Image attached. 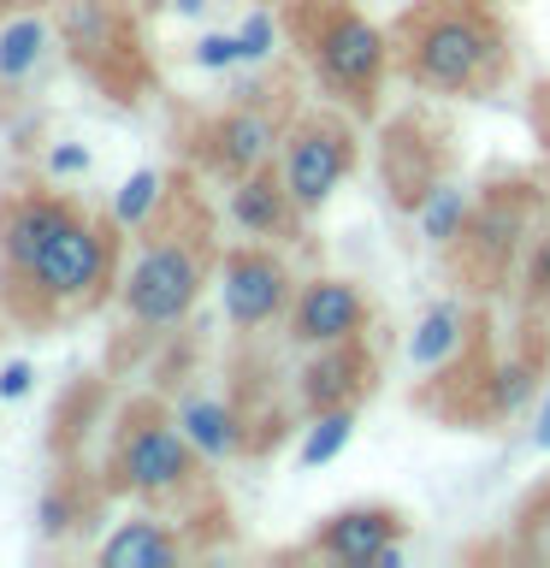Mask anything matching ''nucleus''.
<instances>
[{"mask_svg": "<svg viewBox=\"0 0 550 568\" xmlns=\"http://www.w3.org/2000/svg\"><path fill=\"white\" fill-rule=\"evenodd\" d=\"M390 60L420 95L473 101L503 89L515 48L486 0H420L390 30Z\"/></svg>", "mask_w": 550, "mask_h": 568, "instance_id": "1", "label": "nucleus"}, {"mask_svg": "<svg viewBox=\"0 0 550 568\" xmlns=\"http://www.w3.org/2000/svg\"><path fill=\"white\" fill-rule=\"evenodd\" d=\"M136 237H142L136 261L119 273V308L149 337L177 332L195 314V302H202L213 266H220L213 231H207V207L195 202L184 184H172L160 213L136 231Z\"/></svg>", "mask_w": 550, "mask_h": 568, "instance_id": "2", "label": "nucleus"}, {"mask_svg": "<svg viewBox=\"0 0 550 568\" xmlns=\"http://www.w3.org/2000/svg\"><path fill=\"white\" fill-rule=\"evenodd\" d=\"M119 255H124V225L78 207L53 231V243L18 273H0V314L30 332H48L60 320L95 314L119 291Z\"/></svg>", "mask_w": 550, "mask_h": 568, "instance_id": "3", "label": "nucleus"}, {"mask_svg": "<svg viewBox=\"0 0 550 568\" xmlns=\"http://www.w3.org/2000/svg\"><path fill=\"white\" fill-rule=\"evenodd\" d=\"M106 491H124L149 509L190 504L202 491V450L177 426V408L160 397H136L119 408L113 450H106Z\"/></svg>", "mask_w": 550, "mask_h": 568, "instance_id": "4", "label": "nucleus"}, {"mask_svg": "<svg viewBox=\"0 0 550 568\" xmlns=\"http://www.w3.org/2000/svg\"><path fill=\"white\" fill-rule=\"evenodd\" d=\"M291 36L308 53L326 95L349 101L355 113L379 106L385 71L397 60H390V36L361 7H349V0H291Z\"/></svg>", "mask_w": 550, "mask_h": 568, "instance_id": "5", "label": "nucleus"}, {"mask_svg": "<svg viewBox=\"0 0 550 568\" xmlns=\"http://www.w3.org/2000/svg\"><path fill=\"white\" fill-rule=\"evenodd\" d=\"M53 36L101 95L136 101L149 89V53L131 0H53Z\"/></svg>", "mask_w": 550, "mask_h": 568, "instance_id": "6", "label": "nucleus"}, {"mask_svg": "<svg viewBox=\"0 0 550 568\" xmlns=\"http://www.w3.org/2000/svg\"><path fill=\"white\" fill-rule=\"evenodd\" d=\"M539 184H491L486 195L473 202L461 237L450 243V266L468 291L491 296L503 278L521 273V255L539 231Z\"/></svg>", "mask_w": 550, "mask_h": 568, "instance_id": "7", "label": "nucleus"}, {"mask_svg": "<svg viewBox=\"0 0 550 568\" xmlns=\"http://www.w3.org/2000/svg\"><path fill=\"white\" fill-rule=\"evenodd\" d=\"M355 172V131L344 113H308L284 124L278 142V178L302 213H319L337 195V184Z\"/></svg>", "mask_w": 550, "mask_h": 568, "instance_id": "8", "label": "nucleus"}, {"mask_svg": "<svg viewBox=\"0 0 550 568\" xmlns=\"http://www.w3.org/2000/svg\"><path fill=\"white\" fill-rule=\"evenodd\" d=\"M278 142H284V119L248 89L243 101H231L225 113H213L202 131H195V166L231 184V178H243L255 166H273Z\"/></svg>", "mask_w": 550, "mask_h": 568, "instance_id": "9", "label": "nucleus"}, {"mask_svg": "<svg viewBox=\"0 0 550 568\" xmlns=\"http://www.w3.org/2000/svg\"><path fill=\"white\" fill-rule=\"evenodd\" d=\"M296 278L284 255H273L266 243H237L220 255V308L231 320V332H261L273 320L291 314Z\"/></svg>", "mask_w": 550, "mask_h": 568, "instance_id": "10", "label": "nucleus"}, {"mask_svg": "<svg viewBox=\"0 0 550 568\" xmlns=\"http://www.w3.org/2000/svg\"><path fill=\"white\" fill-rule=\"evenodd\" d=\"M284 326H291V344L302 349H319V344H344V337H361L373 326V302L355 278H337V273H319L296 291L291 314H284Z\"/></svg>", "mask_w": 550, "mask_h": 568, "instance_id": "11", "label": "nucleus"}, {"mask_svg": "<svg viewBox=\"0 0 550 568\" xmlns=\"http://www.w3.org/2000/svg\"><path fill=\"white\" fill-rule=\"evenodd\" d=\"M78 207L83 202H71L65 190H35V184L0 195V273L30 266L53 243V231H60Z\"/></svg>", "mask_w": 550, "mask_h": 568, "instance_id": "12", "label": "nucleus"}, {"mask_svg": "<svg viewBox=\"0 0 550 568\" xmlns=\"http://www.w3.org/2000/svg\"><path fill=\"white\" fill-rule=\"evenodd\" d=\"M373 349L361 337H344V344H319L314 362L302 367V385H296V403L302 415H319V408H355L373 390Z\"/></svg>", "mask_w": 550, "mask_h": 568, "instance_id": "13", "label": "nucleus"}, {"mask_svg": "<svg viewBox=\"0 0 550 568\" xmlns=\"http://www.w3.org/2000/svg\"><path fill=\"white\" fill-rule=\"evenodd\" d=\"M403 539V515L390 504H349L326 515L308 539V557H326V562H344V568H373L385 545Z\"/></svg>", "mask_w": 550, "mask_h": 568, "instance_id": "14", "label": "nucleus"}, {"mask_svg": "<svg viewBox=\"0 0 550 568\" xmlns=\"http://www.w3.org/2000/svg\"><path fill=\"white\" fill-rule=\"evenodd\" d=\"M225 207H231V220H237V231H248V237H284V231L296 225V213H302L291 202V190H284V178H278V160L231 178V202Z\"/></svg>", "mask_w": 550, "mask_h": 568, "instance_id": "15", "label": "nucleus"}, {"mask_svg": "<svg viewBox=\"0 0 550 568\" xmlns=\"http://www.w3.org/2000/svg\"><path fill=\"white\" fill-rule=\"evenodd\" d=\"M177 557H184V532L172 521H160V515H131V521H119L95 550L101 568H166Z\"/></svg>", "mask_w": 550, "mask_h": 568, "instance_id": "16", "label": "nucleus"}, {"mask_svg": "<svg viewBox=\"0 0 550 568\" xmlns=\"http://www.w3.org/2000/svg\"><path fill=\"white\" fill-rule=\"evenodd\" d=\"M177 426L190 433V444L202 450V462H231L243 450H255L248 438V415L225 397H184L177 403Z\"/></svg>", "mask_w": 550, "mask_h": 568, "instance_id": "17", "label": "nucleus"}, {"mask_svg": "<svg viewBox=\"0 0 550 568\" xmlns=\"http://www.w3.org/2000/svg\"><path fill=\"white\" fill-rule=\"evenodd\" d=\"M473 344H479L473 314L456 308V302H432V308L420 314V326L408 332V362H415V373H444L450 362H461Z\"/></svg>", "mask_w": 550, "mask_h": 568, "instance_id": "18", "label": "nucleus"}, {"mask_svg": "<svg viewBox=\"0 0 550 568\" xmlns=\"http://www.w3.org/2000/svg\"><path fill=\"white\" fill-rule=\"evenodd\" d=\"M438 166H444L438 142H420V154H415V119L390 124V136H385V190L397 195L403 207H415L420 195L438 184Z\"/></svg>", "mask_w": 550, "mask_h": 568, "instance_id": "19", "label": "nucleus"}, {"mask_svg": "<svg viewBox=\"0 0 550 568\" xmlns=\"http://www.w3.org/2000/svg\"><path fill=\"white\" fill-rule=\"evenodd\" d=\"M48 42H53V18H42V12L0 18V89L35 78V65L48 60Z\"/></svg>", "mask_w": 550, "mask_h": 568, "instance_id": "20", "label": "nucleus"}, {"mask_svg": "<svg viewBox=\"0 0 550 568\" xmlns=\"http://www.w3.org/2000/svg\"><path fill=\"white\" fill-rule=\"evenodd\" d=\"M468 213H473V195L461 190V184H450V178H438V184L415 202L420 237L432 243V248H450L461 237V225H468Z\"/></svg>", "mask_w": 550, "mask_h": 568, "instance_id": "21", "label": "nucleus"}, {"mask_svg": "<svg viewBox=\"0 0 550 568\" xmlns=\"http://www.w3.org/2000/svg\"><path fill=\"white\" fill-rule=\"evenodd\" d=\"M539 373H544V344H532V337H527L521 349L503 355V362L491 367V415H515V408H527Z\"/></svg>", "mask_w": 550, "mask_h": 568, "instance_id": "22", "label": "nucleus"}, {"mask_svg": "<svg viewBox=\"0 0 550 568\" xmlns=\"http://www.w3.org/2000/svg\"><path fill=\"white\" fill-rule=\"evenodd\" d=\"M349 438H355V408H319V415H308V426H302L296 462L302 468H326V462L344 456Z\"/></svg>", "mask_w": 550, "mask_h": 568, "instance_id": "23", "label": "nucleus"}, {"mask_svg": "<svg viewBox=\"0 0 550 568\" xmlns=\"http://www.w3.org/2000/svg\"><path fill=\"white\" fill-rule=\"evenodd\" d=\"M83 486L71 474H53L48 479V491L35 497V532H42V539L53 545V539H65L71 527H83Z\"/></svg>", "mask_w": 550, "mask_h": 568, "instance_id": "24", "label": "nucleus"}, {"mask_svg": "<svg viewBox=\"0 0 550 568\" xmlns=\"http://www.w3.org/2000/svg\"><path fill=\"white\" fill-rule=\"evenodd\" d=\"M166 184H172L166 172L136 166V172L119 184V195H113V220H119L124 231H142V225H149L154 213H160V202H166Z\"/></svg>", "mask_w": 550, "mask_h": 568, "instance_id": "25", "label": "nucleus"}, {"mask_svg": "<svg viewBox=\"0 0 550 568\" xmlns=\"http://www.w3.org/2000/svg\"><path fill=\"white\" fill-rule=\"evenodd\" d=\"M515 284H521V308H527V314H550V225L527 243Z\"/></svg>", "mask_w": 550, "mask_h": 568, "instance_id": "26", "label": "nucleus"}, {"mask_svg": "<svg viewBox=\"0 0 550 568\" xmlns=\"http://www.w3.org/2000/svg\"><path fill=\"white\" fill-rule=\"evenodd\" d=\"M521 550H527V557H544V562H550V486L521 509Z\"/></svg>", "mask_w": 550, "mask_h": 568, "instance_id": "27", "label": "nucleus"}, {"mask_svg": "<svg viewBox=\"0 0 550 568\" xmlns=\"http://www.w3.org/2000/svg\"><path fill=\"white\" fill-rule=\"evenodd\" d=\"M237 42H243V65H261V60H273V42H278V24H273V12H248V18H243V30H237Z\"/></svg>", "mask_w": 550, "mask_h": 568, "instance_id": "28", "label": "nucleus"}, {"mask_svg": "<svg viewBox=\"0 0 550 568\" xmlns=\"http://www.w3.org/2000/svg\"><path fill=\"white\" fill-rule=\"evenodd\" d=\"M190 60L202 65V71H231V65H243V42H237V36H220V30H213V36H202V42H195Z\"/></svg>", "mask_w": 550, "mask_h": 568, "instance_id": "29", "label": "nucleus"}, {"mask_svg": "<svg viewBox=\"0 0 550 568\" xmlns=\"http://www.w3.org/2000/svg\"><path fill=\"white\" fill-rule=\"evenodd\" d=\"M89 166H95V154L83 142H53L48 149V178H83Z\"/></svg>", "mask_w": 550, "mask_h": 568, "instance_id": "30", "label": "nucleus"}, {"mask_svg": "<svg viewBox=\"0 0 550 568\" xmlns=\"http://www.w3.org/2000/svg\"><path fill=\"white\" fill-rule=\"evenodd\" d=\"M35 390V362H24V355H12L7 367H0V403H24Z\"/></svg>", "mask_w": 550, "mask_h": 568, "instance_id": "31", "label": "nucleus"}, {"mask_svg": "<svg viewBox=\"0 0 550 568\" xmlns=\"http://www.w3.org/2000/svg\"><path fill=\"white\" fill-rule=\"evenodd\" d=\"M532 450H544V456H550V390H544L539 415H532Z\"/></svg>", "mask_w": 550, "mask_h": 568, "instance_id": "32", "label": "nucleus"}, {"mask_svg": "<svg viewBox=\"0 0 550 568\" xmlns=\"http://www.w3.org/2000/svg\"><path fill=\"white\" fill-rule=\"evenodd\" d=\"M373 568H403V545H385L379 557H373Z\"/></svg>", "mask_w": 550, "mask_h": 568, "instance_id": "33", "label": "nucleus"}, {"mask_svg": "<svg viewBox=\"0 0 550 568\" xmlns=\"http://www.w3.org/2000/svg\"><path fill=\"white\" fill-rule=\"evenodd\" d=\"M202 7H207V0H172V12H184V18H195Z\"/></svg>", "mask_w": 550, "mask_h": 568, "instance_id": "34", "label": "nucleus"}, {"mask_svg": "<svg viewBox=\"0 0 550 568\" xmlns=\"http://www.w3.org/2000/svg\"><path fill=\"white\" fill-rule=\"evenodd\" d=\"M0 12H7V0H0Z\"/></svg>", "mask_w": 550, "mask_h": 568, "instance_id": "35", "label": "nucleus"}]
</instances>
